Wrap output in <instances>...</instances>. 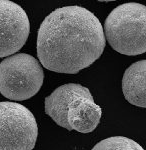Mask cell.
I'll return each instance as SVG.
<instances>
[{
    "label": "cell",
    "mask_w": 146,
    "mask_h": 150,
    "mask_svg": "<svg viewBox=\"0 0 146 150\" xmlns=\"http://www.w3.org/2000/svg\"><path fill=\"white\" fill-rule=\"evenodd\" d=\"M105 43L101 22L92 12L81 6H65L41 23L37 57L46 69L76 74L98 60Z\"/></svg>",
    "instance_id": "cell-1"
},
{
    "label": "cell",
    "mask_w": 146,
    "mask_h": 150,
    "mask_svg": "<svg viewBox=\"0 0 146 150\" xmlns=\"http://www.w3.org/2000/svg\"><path fill=\"white\" fill-rule=\"evenodd\" d=\"M145 29L146 7L132 2L121 4L110 12L103 33L115 51L134 56L146 52Z\"/></svg>",
    "instance_id": "cell-2"
},
{
    "label": "cell",
    "mask_w": 146,
    "mask_h": 150,
    "mask_svg": "<svg viewBox=\"0 0 146 150\" xmlns=\"http://www.w3.org/2000/svg\"><path fill=\"white\" fill-rule=\"evenodd\" d=\"M44 73L38 60L17 53L0 62V93L9 100L24 101L38 93Z\"/></svg>",
    "instance_id": "cell-3"
},
{
    "label": "cell",
    "mask_w": 146,
    "mask_h": 150,
    "mask_svg": "<svg viewBox=\"0 0 146 150\" xmlns=\"http://www.w3.org/2000/svg\"><path fill=\"white\" fill-rule=\"evenodd\" d=\"M38 127L30 110L17 102H0V150H32Z\"/></svg>",
    "instance_id": "cell-4"
},
{
    "label": "cell",
    "mask_w": 146,
    "mask_h": 150,
    "mask_svg": "<svg viewBox=\"0 0 146 150\" xmlns=\"http://www.w3.org/2000/svg\"><path fill=\"white\" fill-rule=\"evenodd\" d=\"M30 32L28 16L20 5L0 0V58L18 52Z\"/></svg>",
    "instance_id": "cell-5"
},
{
    "label": "cell",
    "mask_w": 146,
    "mask_h": 150,
    "mask_svg": "<svg viewBox=\"0 0 146 150\" xmlns=\"http://www.w3.org/2000/svg\"><path fill=\"white\" fill-rule=\"evenodd\" d=\"M91 96L87 87L76 83L64 84L45 98V113L59 126L71 131L69 126L70 113L80 101Z\"/></svg>",
    "instance_id": "cell-6"
},
{
    "label": "cell",
    "mask_w": 146,
    "mask_h": 150,
    "mask_svg": "<svg viewBox=\"0 0 146 150\" xmlns=\"http://www.w3.org/2000/svg\"><path fill=\"white\" fill-rule=\"evenodd\" d=\"M145 75L146 60H139L126 69L122 78L124 97L130 104L141 108L146 107Z\"/></svg>",
    "instance_id": "cell-7"
},
{
    "label": "cell",
    "mask_w": 146,
    "mask_h": 150,
    "mask_svg": "<svg viewBox=\"0 0 146 150\" xmlns=\"http://www.w3.org/2000/svg\"><path fill=\"white\" fill-rule=\"evenodd\" d=\"M102 111L99 105L94 102L93 97L81 100L75 106L69 116L70 129L80 133H90L100 122Z\"/></svg>",
    "instance_id": "cell-8"
},
{
    "label": "cell",
    "mask_w": 146,
    "mask_h": 150,
    "mask_svg": "<svg viewBox=\"0 0 146 150\" xmlns=\"http://www.w3.org/2000/svg\"><path fill=\"white\" fill-rule=\"evenodd\" d=\"M92 150H144L134 140L124 136L109 137L98 142Z\"/></svg>",
    "instance_id": "cell-9"
}]
</instances>
